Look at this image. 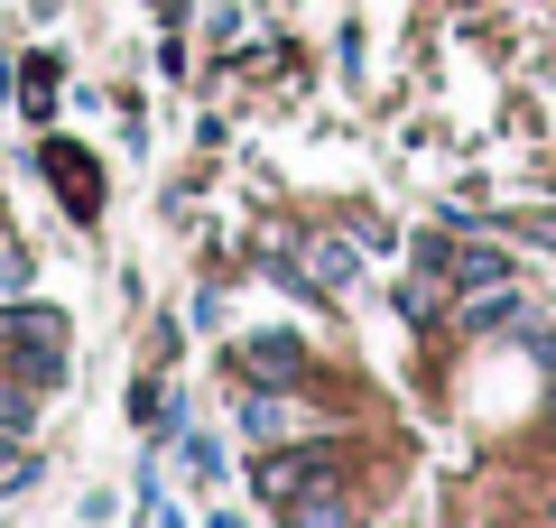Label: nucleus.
<instances>
[{
	"label": "nucleus",
	"instance_id": "1a4fd4ad",
	"mask_svg": "<svg viewBox=\"0 0 556 528\" xmlns=\"http://www.w3.org/2000/svg\"><path fill=\"white\" fill-rule=\"evenodd\" d=\"M529 362H538V372H556V325H529Z\"/></svg>",
	"mask_w": 556,
	"mask_h": 528
},
{
	"label": "nucleus",
	"instance_id": "39448f33",
	"mask_svg": "<svg viewBox=\"0 0 556 528\" xmlns=\"http://www.w3.org/2000/svg\"><path fill=\"white\" fill-rule=\"evenodd\" d=\"M47 176H56V186H65V204H75V214H93V204H102V176L84 167L75 149H47Z\"/></svg>",
	"mask_w": 556,
	"mask_h": 528
},
{
	"label": "nucleus",
	"instance_id": "0eeeda50",
	"mask_svg": "<svg viewBox=\"0 0 556 528\" xmlns=\"http://www.w3.org/2000/svg\"><path fill=\"white\" fill-rule=\"evenodd\" d=\"M306 278H316L325 297H343L353 288V251H343V241H316V251H306Z\"/></svg>",
	"mask_w": 556,
	"mask_h": 528
},
{
	"label": "nucleus",
	"instance_id": "6e6552de",
	"mask_svg": "<svg viewBox=\"0 0 556 528\" xmlns=\"http://www.w3.org/2000/svg\"><path fill=\"white\" fill-rule=\"evenodd\" d=\"M28 427V380H20V390H0V436H20Z\"/></svg>",
	"mask_w": 556,
	"mask_h": 528
},
{
	"label": "nucleus",
	"instance_id": "f257e3e1",
	"mask_svg": "<svg viewBox=\"0 0 556 528\" xmlns=\"http://www.w3.org/2000/svg\"><path fill=\"white\" fill-rule=\"evenodd\" d=\"M0 343H10V362H20L28 390H47V380L65 372V315H0Z\"/></svg>",
	"mask_w": 556,
	"mask_h": 528
},
{
	"label": "nucleus",
	"instance_id": "20e7f679",
	"mask_svg": "<svg viewBox=\"0 0 556 528\" xmlns=\"http://www.w3.org/2000/svg\"><path fill=\"white\" fill-rule=\"evenodd\" d=\"M288 427H298V408H288L278 390H251V399H241V436H251V445H278Z\"/></svg>",
	"mask_w": 556,
	"mask_h": 528
},
{
	"label": "nucleus",
	"instance_id": "f03ea898",
	"mask_svg": "<svg viewBox=\"0 0 556 528\" xmlns=\"http://www.w3.org/2000/svg\"><path fill=\"white\" fill-rule=\"evenodd\" d=\"M427 260H437L455 288H501V278H510V260H501V251H482V241H445V232L427 241Z\"/></svg>",
	"mask_w": 556,
	"mask_h": 528
},
{
	"label": "nucleus",
	"instance_id": "7ed1b4c3",
	"mask_svg": "<svg viewBox=\"0 0 556 528\" xmlns=\"http://www.w3.org/2000/svg\"><path fill=\"white\" fill-rule=\"evenodd\" d=\"M298 343H288V334H251V343H241V380H251V390H298Z\"/></svg>",
	"mask_w": 556,
	"mask_h": 528
},
{
	"label": "nucleus",
	"instance_id": "423d86ee",
	"mask_svg": "<svg viewBox=\"0 0 556 528\" xmlns=\"http://www.w3.org/2000/svg\"><path fill=\"white\" fill-rule=\"evenodd\" d=\"M510 315H519V297H510V278H501V288H473V297H464V325H473V334H492V325H510Z\"/></svg>",
	"mask_w": 556,
	"mask_h": 528
},
{
	"label": "nucleus",
	"instance_id": "9d476101",
	"mask_svg": "<svg viewBox=\"0 0 556 528\" xmlns=\"http://www.w3.org/2000/svg\"><path fill=\"white\" fill-rule=\"evenodd\" d=\"M547 528H556V510H547Z\"/></svg>",
	"mask_w": 556,
	"mask_h": 528
}]
</instances>
